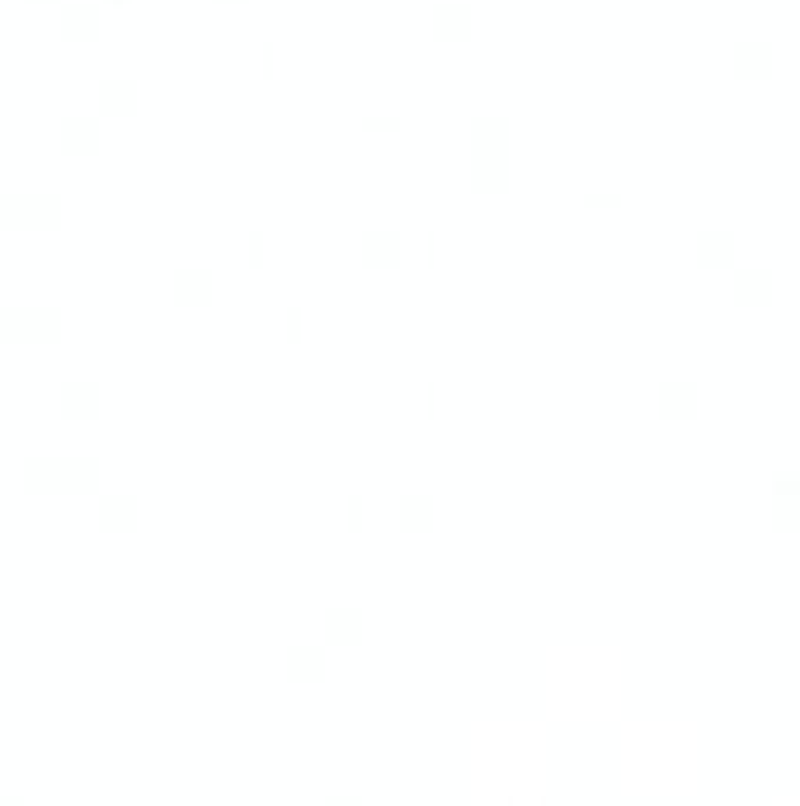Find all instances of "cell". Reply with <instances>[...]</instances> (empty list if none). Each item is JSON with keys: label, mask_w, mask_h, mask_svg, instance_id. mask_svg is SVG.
Instances as JSON below:
<instances>
[{"label": "cell", "mask_w": 800, "mask_h": 806, "mask_svg": "<svg viewBox=\"0 0 800 806\" xmlns=\"http://www.w3.org/2000/svg\"><path fill=\"white\" fill-rule=\"evenodd\" d=\"M14 212H20V232H52L66 218V203L52 189H14Z\"/></svg>", "instance_id": "1"}, {"label": "cell", "mask_w": 800, "mask_h": 806, "mask_svg": "<svg viewBox=\"0 0 800 806\" xmlns=\"http://www.w3.org/2000/svg\"><path fill=\"white\" fill-rule=\"evenodd\" d=\"M62 331H66V317L52 302L24 307V345H52Z\"/></svg>", "instance_id": "2"}, {"label": "cell", "mask_w": 800, "mask_h": 806, "mask_svg": "<svg viewBox=\"0 0 800 806\" xmlns=\"http://www.w3.org/2000/svg\"><path fill=\"white\" fill-rule=\"evenodd\" d=\"M24 486L38 491V495H57L62 491V458H48V452H34V458L24 462Z\"/></svg>", "instance_id": "3"}, {"label": "cell", "mask_w": 800, "mask_h": 806, "mask_svg": "<svg viewBox=\"0 0 800 806\" xmlns=\"http://www.w3.org/2000/svg\"><path fill=\"white\" fill-rule=\"evenodd\" d=\"M95 481H99V462L80 458V452H71V458H62V491H66V495H85V491H95Z\"/></svg>", "instance_id": "4"}, {"label": "cell", "mask_w": 800, "mask_h": 806, "mask_svg": "<svg viewBox=\"0 0 800 806\" xmlns=\"http://www.w3.org/2000/svg\"><path fill=\"white\" fill-rule=\"evenodd\" d=\"M57 28H62V38H71V42H85L99 28V14L90 5H66L57 14Z\"/></svg>", "instance_id": "5"}, {"label": "cell", "mask_w": 800, "mask_h": 806, "mask_svg": "<svg viewBox=\"0 0 800 806\" xmlns=\"http://www.w3.org/2000/svg\"><path fill=\"white\" fill-rule=\"evenodd\" d=\"M62 410H71V416H90V410H99V387H90V382H66Z\"/></svg>", "instance_id": "6"}, {"label": "cell", "mask_w": 800, "mask_h": 806, "mask_svg": "<svg viewBox=\"0 0 800 806\" xmlns=\"http://www.w3.org/2000/svg\"><path fill=\"white\" fill-rule=\"evenodd\" d=\"M99 141V123L95 119H66L62 123V147H71V151H90Z\"/></svg>", "instance_id": "7"}, {"label": "cell", "mask_w": 800, "mask_h": 806, "mask_svg": "<svg viewBox=\"0 0 800 806\" xmlns=\"http://www.w3.org/2000/svg\"><path fill=\"white\" fill-rule=\"evenodd\" d=\"M137 514V505L127 500V495H109V500H99V523H109V529H127Z\"/></svg>", "instance_id": "8"}, {"label": "cell", "mask_w": 800, "mask_h": 806, "mask_svg": "<svg viewBox=\"0 0 800 806\" xmlns=\"http://www.w3.org/2000/svg\"><path fill=\"white\" fill-rule=\"evenodd\" d=\"M0 345H24V307L0 302Z\"/></svg>", "instance_id": "9"}, {"label": "cell", "mask_w": 800, "mask_h": 806, "mask_svg": "<svg viewBox=\"0 0 800 806\" xmlns=\"http://www.w3.org/2000/svg\"><path fill=\"white\" fill-rule=\"evenodd\" d=\"M127 104H133V85H123V80H109L104 90H99V109H104V113H123Z\"/></svg>", "instance_id": "10"}, {"label": "cell", "mask_w": 800, "mask_h": 806, "mask_svg": "<svg viewBox=\"0 0 800 806\" xmlns=\"http://www.w3.org/2000/svg\"><path fill=\"white\" fill-rule=\"evenodd\" d=\"M38 5H48V0H38Z\"/></svg>", "instance_id": "11"}]
</instances>
